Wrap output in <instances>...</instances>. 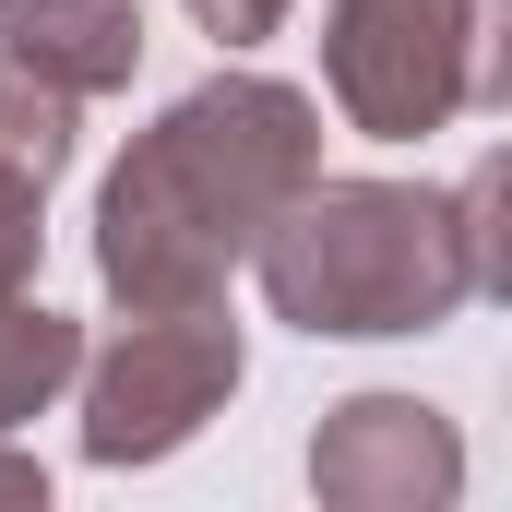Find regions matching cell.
Segmentation results:
<instances>
[{
	"label": "cell",
	"mask_w": 512,
	"mask_h": 512,
	"mask_svg": "<svg viewBox=\"0 0 512 512\" xmlns=\"http://www.w3.org/2000/svg\"><path fill=\"white\" fill-rule=\"evenodd\" d=\"M322 179V108L274 72H215L131 131L96 191V274L120 310L227 298L251 239Z\"/></svg>",
	"instance_id": "cell-1"
},
{
	"label": "cell",
	"mask_w": 512,
	"mask_h": 512,
	"mask_svg": "<svg viewBox=\"0 0 512 512\" xmlns=\"http://www.w3.org/2000/svg\"><path fill=\"white\" fill-rule=\"evenodd\" d=\"M262 310L286 334H334V346H382V334H441L453 310L501 298V167H477L465 191H417V179H310L274 227L251 239Z\"/></svg>",
	"instance_id": "cell-2"
},
{
	"label": "cell",
	"mask_w": 512,
	"mask_h": 512,
	"mask_svg": "<svg viewBox=\"0 0 512 512\" xmlns=\"http://www.w3.org/2000/svg\"><path fill=\"white\" fill-rule=\"evenodd\" d=\"M322 96L370 143L453 131L501 96V0H322Z\"/></svg>",
	"instance_id": "cell-3"
},
{
	"label": "cell",
	"mask_w": 512,
	"mask_h": 512,
	"mask_svg": "<svg viewBox=\"0 0 512 512\" xmlns=\"http://www.w3.org/2000/svg\"><path fill=\"white\" fill-rule=\"evenodd\" d=\"M239 382H251V346H239L227 298L131 310L72 370V393H84V465H167L179 441H203V417H227Z\"/></svg>",
	"instance_id": "cell-4"
},
{
	"label": "cell",
	"mask_w": 512,
	"mask_h": 512,
	"mask_svg": "<svg viewBox=\"0 0 512 512\" xmlns=\"http://www.w3.org/2000/svg\"><path fill=\"white\" fill-rule=\"evenodd\" d=\"M310 489L334 512H441L465 489V441L417 393H346L310 429Z\"/></svg>",
	"instance_id": "cell-5"
},
{
	"label": "cell",
	"mask_w": 512,
	"mask_h": 512,
	"mask_svg": "<svg viewBox=\"0 0 512 512\" xmlns=\"http://www.w3.org/2000/svg\"><path fill=\"white\" fill-rule=\"evenodd\" d=\"M0 48L72 108H96L143 72V0H0Z\"/></svg>",
	"instance_id": "cell-6"
},
{
	"label": "cell",
	"mask_w": 512,
	"mask_h": 512,
	"mask_svg": "<svg viewBox=\"0 0 512 512\" xmlns=\"http://www.w3.org/2000/svg\"><path fill=\"white\" fill-rule=\"evenodd\" d=\"M72 370H84V322L12 286V298H0V429L48 417V405L72 393Z\"/></svg>",
	"instance_id": "cell-7"
},
{
	"label": "cell",
	"mask_w": 512,
	"mask_h": 512,
	"mask_svg": "<svg viewBox=\"0 0 512 512\" xmlns=\"http://www.w3.org/2000/svg\"><path fill=\"white\" fill-rule=\"evenodd\" d=\"M60 167H72V96L36 84V72L0 48V179H36V191H48Z\"/></svg>",
	"instance_id": "cell-8"
},
{
	"label": "cell",
	"mask_w": 512,
	"mask_h": 512,
	"mask_svg": "<svg viewBox=\"0 0 512 512\" xmlns=\"http://www.w3.org/2000/svg\"><path fill=\"white\" fill-rule=\"evenodd\" d=\"M36 239H48V191L36 179H0V298L36 274Z\"/></svg>",
	"instance_id": "cell-9"
},
{
	"label": "cell",
	"mask_w": 512,
	"mask_h": 512,
	"mask_svg": "<svg viewBox=\"0 0 512 512\" xmlns=\"http://www.w3.org/2000/svg\"><path fill=\"white\" fill-rule=\"evenodd\" d=\"M179 12H191V24H203L215 48H262V36H274V24H286L298 0H179Z\"/></svg>",
	"instance_id": "cell-10"
},
{
	"label": "cell",
	"mask_w": 512,
	"mask_h": 512,
	"mask_svg": "<svg viewBox=\"0 0 512 512\" xmlns=\"http://www.w3.org/2000/svg\"><path fill=\"white\" fill-rule=\"evenodd\" d=\"M36 501H48V465L12 453V429H0V512H36Z\"/></svg>",
	"instance_id": "cell-11"
}]
</instances>
